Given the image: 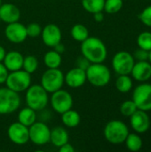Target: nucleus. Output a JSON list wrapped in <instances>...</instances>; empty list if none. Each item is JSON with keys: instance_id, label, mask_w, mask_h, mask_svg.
Returning <instances> with one entry per match:
<instances>
[{"instance_id": "obj_24", "label": "nucleus", "mask_w": 151, "mask_h": 152, "mask_svg": "<svg viewBox=\"0 0 151 152\" xmlns=\"http://www.w3.org/2000/svg\"><path fill=\"white\" fill-rule=\"evenodd\" d=\"M70 34H71L74 40H76L77 42H81V43L83 41H85L89 37L88 28L85 25L80 24V23L75 24L72 27Z\"/></svg>"}, {"instance_id": "obj_10", "label": "nucleus", "mask_w": 151, "mask_h": 152, "mask_svg": "<svg viewBox=\"0 0 151 152\" xmlns=\"http://www.w3.org/2000/svg\"><path fill=\"white\" fill-rule=\"evenodd\" d=\"M29 141L34 144L41 146L50 142L51 130L49 126L44 122H35L28 127Z\"/></svg>"}, {"instance_id": "obj_9", "label": "nucleus", "mask_w": 151, "mask_h": 152, "mask_svg": "<svg viewBox=\"0 0 151 152\" xmlns=\"http://www.w3.org/2000/svg\"><path fill=\"white\" fill-rule=\"evenodd\" d=\"M51 105L55 112L62 114L65 111L72 109L73 98L68 91L60 89L52 93Z\"/></svg>"}, {"instance_id": "obj_42", "label": "nucleus", "mask_w": 151, "mask_h": 152, "mask_svg": "<svg viewBox=\"0 0 151 152\" xmlns=\"http://www.w3.org/2000/svg\"><path fill=\"white\" fill-rule=\"evenodd\" d=\"M1 4H2V0H0V6H1Z\"/></svg>"}, {"instance_id": "obj_4", "label": "nucleus", "mask_w": 151, "mask_h": 152, "mask_svg": "<svg viewBox=\"0 0 151 152\" xmlns=\"http://www.w3.org/2000/svg\"><path fill=\"white\" fill-rule=\"evenodd\" d=\"M129 130L127 126L120 120H111L104 127L103 134L105 139L112 144L125 142Z\"/></svg>"}, {"instance_id": "obj_15", "label": "nucleus", "mask_w": 151, "mask_h": 152, "mask_svg": "<svg viewBox=\"0 0 151 152\" xmlns=\"http://www.w3.org/2000/svg\"><path fill=\"white\" fill-rule=\"evenodd\" d=\"M130 118L131 126L136 133L144 134L150 129V119L147 111L137 110Z\"/></svg>"}, {"instance_id": "obj_37", "label": "nucleus", "mask_w": 151, "mask_h": 152, "mask_svg": "<svg viewBox=\"0 0 151 152\" xmlns=\"http://www.w3.org/2000/svg\"><path fill=\"white\" fill-rule=\"evenodd\" d=\"M59 151L60 152H75V148L73 147V145H71L70 143H69V142H67V143H65L64 145H62V146H61L60 148H59Z\"/></svg>"}, {"instance_id": "obj_19", "label": "nucleus", "mask_w": 151, "mask_h": 152, "mask_svg": "<svg viewBox=\"0 0 151 152\" xmlns=\"http://www.w3.org/2000/svg\"><path fill=\"white\" fill-rule=\"evenodd\" d=\"M23 55L18 51H11L6 53L4 59L3 61L4 65L8 69L9 72L15 71L22 69L23 64Z\"/></svg>"}, {"instance_id": "obj_33", "label": "nucleus", "mask_w": 151, "mask_h": 152, "mask_svg": "<svg viewBox=\"0 0 151 152\" xmlns=\"http://www.w3.org/2000/svg\"><path fill=\"white\" fill-rule=\"evenodd\" d=\"M139 19L144 25L151 27V5L143 9V11L139 14Z\"/></svg>"}, {"instance_id": "obj_36", "label": "nucleus", "mask_w": 151, "mask_h": 152, "mask_svg": "<svg viewBox=\"0 0 151 152\" xmlns=\"http://www.w3.org/2000/svg\"><path fill=\"white\" fill-rule=\"evenodd\" d=\"M8 74H9L8 69L5 68L3 62H0V85L5 83Z\"/></svg>"}, {"instance_id": "obj_28", "label": "nucleus", "mask_w": 151, "mask_h": 152, "mask_svg": "<svg viewBox=\"0 0 151 152\" xmlns=\"http://www.w3.org/2000/svg\"><path fill=\"white\" fill-rule=\"evenodd\" d=\"M38 68V61L37 58L33 55H28L23 59L22 69L26 72L29 73L30 75L34 73Z\"/></svg>"}, {"instance_id": "obj_40", "label": "nucleus", "mask_w": 151, "mask_h": 152, "mask_svg": "<svg viewBox=\"0 0 151 152\" xmlns=\"http://www.w3.org/2000/svg\"><path fill=\"white\" fill-rule=\"evenodd\" d=\"M5 54H6V52H5L4 48L2 45H0V62H3Z\"/></svg>"}, {"instance_id": "obj_17", "label": "nucleus", "mask_w": 151, "mask_h": 152, "mask_svg": "<svg viewBox=\"0 0 151 152\" xmlns=\"http://www.w3.org/2000/svg\"><path fill=\"white\" fill-rule=\"evenodd\" d=\"M20 11L12 4H2L0 6V19L5 23L16 22L20 20Z\"/></svg>"}, {"instance_id": "obj_38", "label": "nucleus", "mask_w": 151, "mask_h": 152, "mask_svg": "<svg viewBox=\"0 0 151 152\" xmlns=\"http://www.w3.org/2000/svg\"><path fill=\"white\" fill-rule=\"evenodd\" d=\"M93 19L96 22H101L104 20V14L102 12H97L93 13Z\"/></svg>"}, {"instance_id": "obj_3", "label": "nucleus", "mask_w": 151, "mask_h": 152, "mask_svg": "<svg viewBox=\"0 0 151 152\" xmlns=\"http://www.w3.org/2000/svg\"><path fill=\"white\" fill-rule=\"evenodd\" d=\"M85 73L86 80L96 87L107 86L111 78L109 69L102 63H91Z\"/></svg>"}, {"instance_id": "obj_26", "label": "nucleus", "mask_w": 151, "mask_h": 152, "mask_svg": "<svg viewBox=\"0 0 151 152\" xmlns=\"http://www.w3.org/2000/svg\"><path fill=\"white\" fill-rule=\"evenodd\" d=\"M125 142L127 149L133 152L140 151L142 147V140L136 134H128Z\"/></svg>"}, {"instance_id": "obj_14", "label": "nucleus", "mask_w": 151, "mask_h": 152, "mask_svg": "<svg viewBox=\"0 0 151 152\" xmlns=\"http://www.w3.org/2000/svg\"><path fill=\"white\" fill-rule=\"evenodd\" d=\"M42 40L44 44L48 47H54L60 42H61V28L53 23L47 24L42 28Z\"/></svg>"}, {"instance_id": "obj_13", "label": "nucleus", "mask_w": 151, "mask_h": 152, "mask_svg": "<svg viewBox=\"0 0 151 152\" xmlns=\"http://www.w3.org/2000/svg\"><path fill=\"white\" fill-rule=\"evenodd\" d=\"M4 35L7 40L13 44H20L28 37L26 26L18 21L8 23L4 28Z\"/></svg>"}, {"instance_id": "obj_5", "label": "nucleus", "mask_w": 151, "mask_h": 152, "mask_svg": "<svg viewBox=\"0 0 151 152\" xmlns=\"http://www.w3.org/2000/svg\"><path fill=\"white\" fill-rule=\"evenodd\" d=\"M20 105L19 93L8 87L0 88V114L6 115L16 111Z\"/></svg>"}, {"instance_id": "obj_2", "label": "nucleus", "mask_w": 151, "mask_h": 152, "mask_svg": "<svg viewBox=\"0 0 151 152\" xmlns=\"http://www.w3.org/2000/svg\"><path fill=\"white\" fill-rule=\"evenodd\" d=\"M25 101L28 107L36 111H41L49 102L48 93L41 85L30 86L26 90Z\"/></svg>"}, {"instance_id": "obj_1", "label": "nucleus", "mask_w": 151, "mask_h": 152, "mask_svg": "<svg viewBox=\"0 0 151 152\" xmlns=\"http://www.w3.org/2000/svg\"><path fill=\"white\" fill-rule=\"evenodd\" d=\"M81 53L91 63H102L108 55L105 44L95 37H88L82 42Z\"/></svg>"}, {"instance_id": "obj_32", "label": "nucleus", "mask_w": 151, "mask_h": 152, "mask_svg": "<svg viewBox=\"0 0 151 152\" xmlns=\"http://www.w3.org/2000/svg\"><path fill=\"white\" fill-rule=\"evenodd\" d=\"M26 30H27V34L28 37H36L39 35H41L42 32V28L38 23L36 22H32L30 24H28V26H26Z\"/></svg>"}, {"instance_id": "obj_30", "label": "nucleus", "mask_w": 151, "mask_h": 152, "mask_svg": "<svg viewBox=\"0 0 151 152\" xmlns=\"http://www.w3.org/2000/svg\"><path fill=\"white\" fill-rule=\"evenodd\" d=\"M123 7V0H105L104 11L108 13H117Z\"/></svg>"}, {"instance_id": "obj_43", "label": "nucleus", "mask_w": 151, "mask_h": 152, "mask_svg": "<svg viewBox=\"0 0 151 152\" xmlns=\"http://www.w3.org/2000/svg\"><path fill=\"white\" fill-rule=\"evenodd\" d=\"M0 21H1V19H0Z\"/></svg>"}, {"instance_id": "obj_31", "label": "nucleus", "mask_w": 151, "mask_h": 152, "mask_svg": "<svg viewBox=\"0 0 151 152\" xmlns=\"http://www.w3.org/2000/svg\"><path fill=\"white\" fill-rule=\"evenodd\" d=\"M138 110L136 104L133 100H128L124 102L120 106V112L125 117H131Z\"/></svg>"}, {"instance_id": "obj_7", "label": "nucleus", "mask_w": 151, "mask_h": 152, "mask_svg": "<svg viewBox=\"0 0 151 152\" xmlns=\"http://www.w3.org/2000/svg\"><path fill=\"white\" fill-rule=\"evenodd\" d=\"M64 85V74L58 69H48L41 77V86L47 93H53L62 88Z\"/></svg>"}, {"instance_id": "obj_20", "label": "nucleus", "mask_w": 151, "mask_h": 152, "mask_svg": "<svg viewBox=\"0 0 151 152\" xmlns=\"http://www.w3.org/2000/svg\"><path fill=\"white\" fill-rule=\"evenodd\" d=\"M50 142L53 146L57 148H60L61 146L69 142V134L67 130L61 126H57L52 129L50 134Z\"/></svg>"}, {"instance_id": "obj_35", "label": "nucleus", "mask_w": 151, "mask_h": 152, "mask_svg": "<svg viewBox=\"0 0 151 152\" xmlns=\"http://www.w3.org/2000/svg\"><path fill=\"white\" fill-rule=\"evenodd\" d=\"M134 57L138 61H147L149 59V51H146V50L140 48L139 50L135 51Z\"/></svg>"}, {"instance_id": "obj_29", "label": "nucleus", "mask_w": 151, "mask_h": 152, "mask_svg": "<svg viewBox=\"0 0 151 152\" xmlns=\"http://www.w3.org/2000/svg\"><path fill=\"white\" fill-rule=\"evenodd\" d=\"M137 44L141 49L150 51L151 50V32H142L137 37Z\"/></svg>"}, {"instance_id": "obj_8", "label": "nucleus", "mask_w": 151, "mask_h": 152, "mask_svg": "<svg viewBox=\"0 0 151 152\" xmlns=\"http://www.w3.org/2000/svg\"><path fill=\"white\" fill-rule=\"evenodd\" d=\"M133 55L125 51L117 53L112 59V68L118 75H129L134 65Z\"/></svg>"}, {"instance_id": "obj_12", "label": "nucleus", "mask_w": 151, "mask_h": 152, "mask_svg": "<svg viewBox=\"0 0 151 152\" xmlns=\"http://www.w3.org/2000/svg\"><path fill=\"white\" fill-rule=\"evenodd\" d=\"M7 135L11 142L17 145L26 144L29 141L28 127L19 121L10 125L7 129Z\"/></svg>"}, {"instance_id": "obj_23", "label": "nucleus", "mask_w": 151, "mask_h": 152, "mask_svg": "<svg viewBox=\"0 0 151 152\" xmlns=\"http://www.w3.org/2000/svg\"><path fill=\"white\" fill-rule=\"evenodd\" d=\"M61 54L54 50H51L44 54V61L48 69H58L61 64Z\"/></svg>"}, {"instance_id": "obj_6", "label": "nucleus", "mask_w": 151, "mask_h": 152, "mask_svg": "<svg viewBox=\"0 0 151 152\" xmlns=\"http://www.w3.org/2000/svg\"><path fill=\"white\" fill-rule=\"evenodd\" d=\"M6 87L12 89L14 92L20 93L26 91L31 85L30 74L25 70L19 69L15 71H11L5 81Z\"/></svg>"}, {"instance_id": "obj_34", "label": "nucleus", "mask_w": 151, "mask_h": 152, "mask_svg": "<svg viewBox=\"0 0 151 152\" xmlns=\"http://www.w3.org/2000/svg\"><path fill=\"white\" fill-rule=\"evenodd\" d=\"M90 64H91V62H90L85 57H84V56L82 55L81 57L77 58V62H76V65H77L76 67L80 68V69H84V70H86L87 68L90 66Z\"/></svg>"}, {"instance_id": "obj_21", "label": "nucleus", "mask_w": 151, "mask_h": 152, "mask_svg": "<svg viewBox=\"0 0 151 152\" xmlns=\"http://www.w3.org/2000/svg\"><path fill=\"white\" fill-rule=\"evenodd\" d=\"M36 111L29 107L23 108L18 114V121L22 125L29 127L36 121Z\"/></svg>"}, {"instance_id": "obj_41", "label": "nucleus", "mask_w": 151, "mask_h": 152, "mask_svg": "<svg viewBox=\"0 0 151 152\" xmlns=\"http://www.w3.org/2000/svg\"><path fill=\"white\" fill-rule=\"evenodd\" d=\"M149 60H150V61L151 63V50L149 52Z\"/></svg>"}, {"instance_id": "obj_16", "label": "nucleus", "mask_w": 151, "mask_h": 152, "mask_svg": "<svg viewBox=\"0 0 151 152\" xmlns=\"http://www.w3.org/2000/svg\"><path fill=\"white\" fill-rule=\"evenodd\" d=\"M86 82L85 70L80 68H73L64 75V83L71 88H78Z\"/></svg>"}, {"instance_id": "obj_27", "label": "nucleus", "mask_w": 151, "mask_h": 152, "mask_svg": "<svg viewBox=\"0 0 151 152\" xmlns=\"http://www.w3.org/2000/svg\"><path fill=\"white\" fill-rule=\"evenodd\" d=\"M116 87L120 93H128L133 87L132 78L128 75H119L116 81Z\"/></svg>"}, {"instance_id": "obj_25", "label": "nucleus", "mask_w": 151, "mask_h": 152, "mask_svg": "<svg viewBox=\"0 0 151 152\" xmlns=\"http://www.w3.org/2000/svg\"><path fill=\"white\" fill-rule=\"evenodd\" d=\"M104 4L105 0H82L83 8L93 14L97 12H102L104 9Z\"/></svg>"}, {"instance_id": "obj_11", "label": "nucleus", "mask_w": 151, "mask_h": 152, "mask_svg": "<svg viewBox=\"0 0 151 152\" xmlns=\"http://www.w3.org/2000/svg\"><path fill=\"white\" fill-rule=\"evenodd\" d=\"M133 101L138 110L144 111L151 110V85L142 84L138 86L133 93Z\"/></svg>"}, {"instance_id": "obj_22", "label": "nucleus", "mask_w": 151, "mask_h": 152, "mask_svg": "<svg viewBox=\"0 0 151 152\" xmlns=\"http://www.w3.org/2000/svg\"><path fill=\"white\" fill-rule=\"evenodd\" d=\"M61 115V122L67 127L73 128L77 126L80 123L81 118L79 113L76 110H73L72 109L65 111Z\"/></svg>"}, {"instance_id": "obj_39", "label": "nucleus", "mask_w": 151, "mask_h": 152, "mask_svg": "<svg viewBox=\"0 0 151 152\" xmlns=\"http://www.w3.org/2000/svg\"><path fill=\"white\" fill-rule=\"evenodd\" d=\"M53 48H54V51H56L57 53H59L61 54L65 52V46L61 44V42H60L58 45H56Z\"/></svg>"}, {"instance_id": "obj_18", "label": "nucleus", "mask_w": 151, "mask_h": 152, "mask_svg": "<svg viewBox=\"0 0 151 152\" xmlns=\"http://www.w3.org/2000/svg\"><path fill=\"white\" fill-rule=\"evenodd\" d=\"M133 77L140 82H144L151 77V63L147 61H139L134 63L131 71Z\"/></svg>"}]
</instances>
